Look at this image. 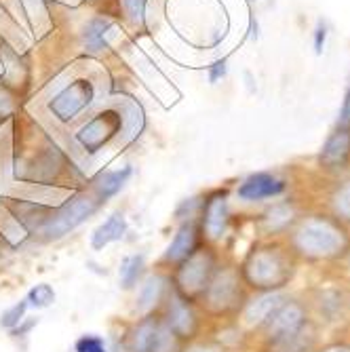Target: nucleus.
Masks as SVG:
<instances>
[{"label": "nucleus", "mask_w": 350, "mask_h": 352, "mask_svg": "<svg viewBox=\"0 0 350 352\" xmlns=\"http://www.w3.org/2000/svg\"><path fill=\"white\" fill-rule=\"evenodd\" d=\"M243 276L234 268H219L213 272L207 289L203 294L205 306L213 314H230L237 312L245 302Z\"/></svg>", "instance_id": "7ed1b4c3"}, {"label": "nucleus", "mask_w": 350, "mask_h": 352, "mask_svg": "<svg viewBox=\"0 0 350 352\" xmlns=\"http://www.w3.org/2000/svg\"><path fill=\"white\" fill-rule=\"evenodd\" d=\"M118 112L122 118V133H124V142H131L135 140L142 129H144V112L135 102L124 100L122 104H118Z\"/></svg>", "instance_id": "6ab92c4d"}, {"label": "nucleus", "mask_w": 350, "mask_h": 352, "mask_svg": "<svg viewBox=\"0 0 350 352\" xmlns=\"http://www.w3.org/2000/svg\"><path fill=\"white\" fill-rule=\"evenodd\" d=\"M25 310H28V300H21L19 304H15V306H11L9 310L3 312V316H0V325H3L5 329H11L13 331L23 321Z\"/></svg>", "instance_id": "bb28decb"}, {"label": "nucleus", "mask_w": 350, "mask_h": 352, "mask_svg": "<svg viewBox=\"0 0 350 352\" xmlns=\"http://www.w3.org/2000/svg\"><path fill=\"white\" fill-rule=\"evenodd\" d=\"M350 161V131L336 129L319 152V165L325 171H340Z\"/></svg>", "instance_id": "9b49d317"}, {"label": "nucleus", "mask_w": 350, "mask_h": 352, "mask_svg": "<svg viewBox=\"0 0 350 352\" xmlns=\"http://www.w3.org/2000/svg\"><path fill=\"white\" fill-rule=\"evenodd\" d=\"M158 327L161 325H158L156 318H152V316L142 318L131 333V352H150Z\"/></svg>", "instance_id": "aec40b11"}, {"label": "nucleus", "mask_w": 350, "mask_h": 352, "mask_svg": "<svg viewBox=\"0 0 350 352\" xmlns=\"http://www.w3.org/2000/svg\"><path fill=\"white\" fill-rule=\"evenodd\" d=\"M316 352H350V344L348 342H331V344H325L323 348H319Z\"/></svg>", "instance_id": "473e14b6"}, {"label": "nucleus", "mask_w": 350, "mask_h": 352, "mask_svg": "<svg viewBox=\"0 0 350 352\" xmlns=\"http://www.w3.org/2000/svg\"><path fill=\"white\" fill-rule=\"evenodd\" d=\"M116 34V25L106 17H93L83 30V43L89 51H104Z\"/></svg>", "instance_id": "2eb2a0df"}, {"label": "nucleus", "mask_w": 350, "mask_h": 352, "mask_svg": "<svg viewBox=\"0 0 350 352\" xmlns=\"http://www.w3.org/2000/svg\"><path fill=\"white\" fill-rule=\"evenodd\" d=\"M215 272V255L209 249H197L177 268V292L184 300H193L205 294Z\"/></svg>", "instance_id": "39448f33"}, {"label": "nucleus", "mask_w": 350, "mask_h": 352, "mask_svg": "<svg viewBox=\"0 0 350 352\" xmlns=\"http://www.w3.org/2000/svg\"><path fill=\"white\" fill-rule=\"evenodd\" d=\"M296 221H298V217H296L294 205L278 203L262 215V228L268 234H276V232H285L287 228H292Z\"/></svg>", "instance_id": "f3484780"}, {"label": "nucleus", "mask_w": 350, "mask_h": 352, "mask_svg": "<svg viewBox=\"0 0 350 352\" xmlns=\"http://www.w3.org/2000/svg\"><path fill=\"white\" fill-rule=\"evenodd\" d=\"M310 325L308 318V308L298 302V300H285L268 318V323L262 327L266 333V344L268 346H276L292 340L294 336H298L300 331H304Z\"/></svg>", "instance_id": "423d86ee"}, {"label": "nucleus", "mask_w": 350, "mask_h": 352, "mask_svg": "<svg viewBox=\"0 0 350 352\" xmlns=\"http://www.w3.org/2000/svg\"><path fill=\"white\" fill-rule=\"evenodd\" d=\"M100 205H102L100 199H93L87 195L74 197L66 205H61L57 211H53V215L47 217V221L41 226V234L47 241L61 239L63 234H68L70 230L80 226L83 221H87L95 211L100 209Z\"/></svg>", "instance_id": "20e7f679"}, {"label": "nucleus", "mask_w": 350, "mask_h": 352, "mask_svg": "<svg viewBox=\"0 0 350 352\" xmlns=\"http://www.w3.org/2000/svg\"><path fill=\"white\" fill-rule=\"evenodd\" d=\"M131 167H122V169H116V171H104L95 177L93 186H95V192H98V199L104 203L106 199L114 197L116 192L127 184V179L131 177Z\"/></svg>", "instance_id": "a211bd4d"}, {"label": "nucleus", "mask_w": 350, "mask_h": 352, "mask_svg": "<svg viewBox=\"0 0 350 352\" xmlns=\"http://www.w3.org/2000/svg\"><path fill=\"white\" fill-rule=\"evenodd\" d=\"M167 327L179 338H193L199 329V318L195 308L182 296H173L167 312Z\"/></svg>", "instance_id": "ddd939ff"}, {"label": "nucleus", "mask_w": 350, "mask_h": 352, "mask_svg": "<svg viewBox=\"0 0 350 352\" xmlns=\"http://www.w3.org/2000/svg\"><path fill=\"white\" fill-rule=\"evenodd\" d=\"M239 272L243 283L260 294L283 292L296 274V260L281 245H258L247 253Z\"/></svg>", "instance_id": "f03ea898"}, {"label": "nucleus", "mask_w": 350, "mask_h": 352, "mask_svg": "<svg viewBox=\"0 0 350 352\" xmlns=\"http://www.w3.org/2000/svg\"><path fill=\"white\" fill-rule=\"evenodd\" d=\"M331 215L340 219L342 223H350V179L342 182L333 192H331Z\"/></svg>", "instance_id": "5701e85b"}, {"label": "nucleus", "mask_w": 350, "mask_h": 352, "mask_svg": "<svg viewBox=\"0 0 350 352\" xmlns=\"http://www.w3.org/2000/svg\"><path fill=\"white\" fill-rule=\"evenodd\" d=\"M11 112V102L7 95H0V114H7Z\"/></svg>", "instance_id": "f704fd0d"}, {"label": "nucleus", "mask_w": 350, "mask_h": 352, "mask_svg": "<svg viewBox=\"0 0 350 352\" xmlns=\"http://www.w3.org/2000/svg\"><path fill=\"white\" fill-rule=\"evenodd\" d=\"M74 350H76V352H108L106 342H104L100 336H91V333L78 338Z\"/></svg>", "instance_id": "cd10ccee"}, {"label": "nucleus", "mask_w": 350, "mask_h": 352, "mask_svg": "<svg viewBox=\"0 0 350 352\" xmlns=\"http://www.w3.org/2000/svg\"><path fill=\"white\" fill-rule=\"evenodd\" d=\"M124 9L129 13V17L138 23H142L146 19V7H148V0H122Z\"/></svg>", "instance_id": "c85d7f7f"}, {"label": "nucleus", "mask_w": 350, "mask_h": 352, "mask_svg": "<svg viewBox=\"0 0 350 352\" xmlns=\"http://www.w3.org/2000/svg\"><path fill=\"white\" fill-rule=\"evenodd\" d=\"M197 249H199V226L193 219H188L179 226L173 243L169 245V249L165 253V260L167 262H184Z\"/></svg>", "instance_id": "4468645a"}, {"label": "nucleus", "mask_w": 350, "mask_h": 352, "mask_svg": "<svg viewBox=\"0 0 350 352\" xmlns=\"http://www.w3.org/2000/svg\"><path fill=\"white\" fill-rule=\"evenodd\" d=\"M325 41H327V25H325V21H319L314 28V53L316 55L323 53Z\"/></svg>", "instance_id": "7c9ffc66"}, {"label": "nucleus", "mask_w": 350, "mask_h": 352, "mask_svg": "<svg viewBox=\"0 0 350 352\" xmlns=\"http://www.w3.org/2000/svg\"><path fill=\"white\" fill-rule=\"evenodd\" d=\"M287 300L281 292H268V294H260L258 298L249 300L243 306V321L247 327H264L268 323V318L272 316V312Z\"/></svg>", "instance_id": "f8f14e48"}, {"label": "nucleus", "mask_w": 350, "mask_h": 352, "mask_svg": "<svg viewBox=\"0 0 350 352\" xmlns=\"http://www.w3.org/2000/svg\"><path fill=\"white\" fill-rule=\"evenodd\" d=\"M287 190V182L272 175V173H253L249 175L237 190L241 201L260 203L266 199H276Z\"/></svg>", "instance_id": "1a4fd4ad"}, {"label": "nucleus", "mask_w": 350, "mask_h": 352, "mask_svg": "<svg viewBox=\"0 0 350 352\" xmlns=\"http://www.w3.org/2000/svg\"><path fill=\"white\" fill-rule=\"evenodd\" d=\"M165 285H167V280L163 276H158V274L148 276L146 283L142 285V292H140V298H138V308L144 310V312L152 310L158 302L163 300Z\"/></svg>", "instance_id": "412c9836"}, {"label": "nucleus", "mask_w": 350, "mask_h": 352, "mask_svg": "<svg viewBox=\"0 0 350 352\" xmlns=\"http://www.w3.org/2000/svg\"><path fill=\"white\" fill-rule=\"evenodd\" d=\"M144 270V255H129L120 264V285L124 289H133Z\"/></svg>", "instance_id": "b1692460"}, {"label": "nucleus", "mask_w": 350, "mask_h": 352, "mask_svg": "<svg viewBox=\"0 0 350 352\" xmlns=\"http://www.w3.org/2000/svg\"><path fill=\"white\" fill-rule=\"evenodd\" d=\"M289 245L306 262H336L350 251V232L333 215H308L294 223Z\"/></svg>", "instance_id": "f257e3e1"}, {"label": "nucleus", "mask_w": 350, "mask_h": 352, "mask_svg": "<svg viewBox=\"0 0 350 352\" xmlns=\"http://www.w3.org/2000/svg\"><path fill=\"white\" fill-rule=\"evenodd\" d=\"M186 352H224V350H221L217 344H209V342H205V344H195V346H190Z\"/></svg>", "instance_id": "72a5a7b5"}, {"label": "nucleus", "mask_w": 350, "mask_h": 352, "mask_svg": "<svg viewBox=\"0 0 350 352\" xmlns=\"http://www.w3.org/2000/svg\"><path fill=\"white\" fill-rule=\"evenodd\" d=\"M95 102V87L87 78H78L63 87L55 98L49 102L51 114L59 122H70L78 114H83Z\"/></svg>", "instance_id": "0eeeda50"}, {"label": "nucleus", "mask_w": 350, "mask_h": 352, "mask_svg": "<svg viewBox=\"0 0 350 352\" xmlns=\"http://www.w3.org/2000/svg\"><path fill=\"white\" fill-rule=\"evenodd\" d=\"M272 352H316V331L312 325H308L304 331L294 336L292 340L270 346Z\"/></svg>", "instance_id": "4be33fe9"}, {"label": "nucleus", "mask_w": 350, "mask_h": 352, "mask_svg": "<svg viewBox=\"0 0 350 352\" xmlns=\"http://www.w3.org/2000/svg\"><path fill=\"white\" fill-rule=\"evenodd\" d=\"M226 63H228V59L224 57V59H217L215 63H211V66H209V82H211V85H215L219 78H224V76H226V72H228V66H226Z\"/></svg>", "instance_id": "c756f323"}, {"label": "nucleus", "mask_w": 350, "mask_h": 352, "mask_svg": "<svg viewBox=\"0 0 350 352\" xmlns=\"http://www.w3.org/2000/svg\"><path fill=\"white\" fill-rule=\"evenodd\" d=\"M28 306H34V308H49L55 302V292L49 283H41L34 285L32 289L28 292Z\"/></svg>", "instance_id": "a878e982"}, {"label": "nucleus", "mask_w": 350, "mask_h": 352, "mask_svg": "<svg viewBox=\"0 0 350 352\" xmlns=\"http://www.w3.org/2000/svg\"><path fill=\"white\" fill-rule=\"evenodd\" d=\"M150 352H182V338L175 336L169 327H158Z\"/></svg>", "instance_id": "393cba45"}, {"label": "nucleus", "mask_w": 350, "mask_h": 352, "mask_svg": "<svg viewBox=\"0 0 350 352\" xmlns=\"http://www.w3.org/2000/svg\"><path fill=\"white\" fill-rule=\"evenodd\" d=\"M124 232H127V219H124V215L122 213H112L102 226H98L95 228V232H93V236H91V247L93 249H104L106 245H110V243H116V241H120L122 236H124Z\"/></svg>", "instance_id": "dca6fc26"}, {"label": "nucleus", "mask_w": 350, "mask_h": 352, "mask_svg": "<svg viewBox=\"0 0 350 352\" xmlns=\"http://www.w3.org/2000/svg\"><path fill=\"white\" fill-rule=\"evenodd\" d=\"M120 131H122L120 112L118 110H106L98 116H93L89 122H85L76 131L74 138L85 152L95 154V152H100L110 140H114Z\"/></svg>", "instance_id": "6e6552de"}, {"label": "nucleus", "mask_w": 350, "mask_h": 352, "mask_svg": "<svg viewBox=\"0 0 350 352\" xmlns=\"http://www.w3.org/2000/svg\"><path fill=\"white\" fill-rule=\"evenodd\" d=\"M230 223L228 195L226 192H215L203 205V230L211 241H217L226 234Z\"/></svg>", "instance_id": "9d476101"}, {"label": "nucleus", "mask_w": 350, "mask_h": 352, "mask_svg": "<svg viewBox=\"0 0 350 352\" xmlns=\"http://www.w3.org/2000/svg\"><path fill=\"white\" fill-rule=\"evenodd\" d=\"M338 129H348L350 131V91L346 93L344 104L340 108V116H338Z\"/></svg>", "instance_id": "2f4dec72"}]
</instances>
